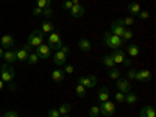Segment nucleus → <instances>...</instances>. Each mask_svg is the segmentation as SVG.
Segmentation results:
<instances>
[{
  "mask_svg": "<svg viewBox=\"0 0 156 117\" xmlns=\"http://www.w3.org/2000/svg\"><path fill=\"white\" fill-rule=\"evenodd\" d=\"M103 42H105L109 48H112V50L123 47V41H122V37L115 36V34H112V33H109V31H106L105 34H103Z\"/></svg>",
  "mask_w": 156,
  "mask_h": 117,
  "instance_id": "f257e3e1",
  "label": "nucleus"
},
{
  "mask_svg": "<svg viewBox=\"0 0 156 117\" xmlns=\"http://www.w3.org/2000/svg\"><path fill=\"white\" fill-rule=\"evenodd\" d=\"M44 39H45V34L41 31V30H33L31 33H30V36H28V39H27V45H30L31 48L34 47H37V45H41V44H44Z\"/></svg>",
  "mask_w": 156,
  "mask_h": 117,
  "instance_id": "f03ea898",
  "label": "nucleus"
},
{
  "mask_svg": "<svg viewBox=\"0 0 156 117\" xmlns=\"http://www.w3.org/2000/svg\"><path fill=\"white\" fill-rule=\"evenodd\" d=\"M109 56L112 58V61H114L115 64H125L126 67H131V59H128V56L125 55V51H123L122 48L112 50Z\"/></svg>",
  "mask_w": 156,
  "mask_h": 117,
  "instance_id": "7ed1b4c3",
  "label": "nucleus"
},
{
  "mask_svg": "<svg viewBox=\"0 0 156 117\" xmlns=\"http://www.w3.org/2000/svg\"><path fill=\"white\" fill-rule=\"evenodd\" d=\"M47 45L51 48V50H59L61 45H62V39H61V34L59 31H51L47 37Z\"/></svg>",
  "mask_w": 156,
  "mask_h": 117,
  "instance_id": "20e7f679",
  "label": "nucleus"
},
{
  "mask_svg": "<svg viewBox=\"0 0 156 117\" xmlns=\"http://www.w3.org/2000/svg\"><path fill=\"white\" fill-rule=\"evenodd\" d=\"M14 69H12L11 64H5V66H2V69H0V78H2L3 83H11L12 80H14Z\"/></svg>",
  "mask_w": 156,
  "mask_h": 117,
  "instance_id": "39448f33",
  "label": "nucleus"
},
{
  "mask_svg": "<svg viewBox=\"0 0 156 117\" xmlns=\"http://www.w3.org/2000/svg\"><path fill=\"white\" fill-rule=\"evenodd\" d=\"M98 108H100V114H103L105 117H112L114 112H115V105L111 100H106V101L100 103Z\"/></svg>",
  "mask_w": 156,
  "mask_h": 117,
  "instance_id": "423d86ee",
  "label": "nucleus"
},
{
  "mask_svg": "<svg viewBox=\"0 0 156 117\" xmlns=\"http://www.w3.org/2000/svg\"><path fill=\"white\" fill-rule=\"evenodd\" d=\"M125 30H126V27L122 23V19H115V20L111 23V33L115 34V36L122 37V34L125 33Z\"/></svg>",
  "mask_w": 156,
  "mask_h": 117,
  "instance_id": "0eeeda50",
  "label": "nucleus"
},
{
  "mask_svg": "<svg viewBox=\"0 0 156 117\" xmlns=\"http://www.w3.org/2000/svg\"><path fill=\"white\" fill-rule=\"evenodd\" d=\"M78 83L83 84L86 89H92L97 86V76L95 75H89V76H80L78 78Z\"/></svg>",
  "mask_w": 156,
  "mask_h": 117,
  "instance_id": "6e6552de",
  "label": "nucleus"
},
{
  "mask_svg": "<svg viewBox=\"0 0 156 117\" xmlns=\"http://www.w3.org/2000/svg\"><path fill=\"white\" fill-rule=\"evenodd\" d=\"M31 47L25 44L22 48H14V53H16V61H27L28 53H30Z\"/></svg>",
  "mask_w": 156,
  "mask_h": 117,
  "instance_id": "1a4fd4ad",
  "label": "nucleus"
},
{
  "mask_svg": "<svg viewBox=\"0 0 156 117\" xmlns=\"http://www.w3.org/2000/svg\"><path fill=\"white\" fill-rule=\"evenodd\" d=\"M117 83H115V86H117V89L120 90V92H123V94H128V92H131V84H129V80H126V78H119V80H115Z\"/></svg>",
  "mask_w": 156,
  "mask_h": 117,
  "instance_id": "9d476101",
  "label": "nucleus"
},
{
  "mask_svg": "<svg viewBox=\"0 0 156 117\" xmlns=\"http://www.w3.org/2000/svg\"><path fill=\"white\" fill-rule=\"evenodd\" d=\"M36 55L41 58V59H47L50 55H51V48L47 45V44H41V45H37L36 47Z\"/></svg>",
  "mask_w": 156,
  "mask_h": 117,
  "instance_id": "9b49d317",
  "label": "nucleus"
},
{
  "mask_svg": "<svg viewBox=\"0 0 156 117\" xmlns=\"http://www.w3.org/2000/svg\"><path fill=\"white\" fill-rule=\"evenodd\" d=\"M0 45H2V48H12L14 47V39H12L11 34H3L2 39H0Z\"/></svg>",
  "mask_w": 156,
  "mask_h": 117,
  "instance_id": "f8f14e48",
  "label": "nucleus"
},
{
  "mask_svg": "<svg viewBox=\"0 0 156 117\" xmlns=\"http://www.w3.org/2000/svg\"><path fill=\"white\" fill-rule=\"evenodd\" d=\"M67 61V55L62 53L61 50H56V53L53 55V62L56 64V66H64Z\"/></svg>",
  "mask_w": 156,
  "mask_h": 117,
  "instance_id": "ddd939ff",
  "label": "nucleus"
},
{
  "mask_svg": "<svg viewBox=\"0 0 156 117\" xmlns=\"http://www.w3.org/2000/svg\"><path fill=\"white\" fill-rule=\"evenodd\" d=\"M69 12H70L72 17L78 19V17H81V16L84 14V6H83L81 3H80V5H73V6L69 9Z\"/></svg>",
  "mask_w": 156,
  "mask_h": 117,
  "instance_id": "4468645a",
  "label": "nucleus"
},
{
  "mask_svg": "<svg viewBox=\"0 0 156 117\" xmlns=\"http://www.w3.org/2000/svg\"><path fill=\"white\" fill-rule=\"evenodd\" d=\"M126 53L129 58H136L140 55V47L137 44H129V45H126Z\"/></svg>",
  "mask_w": 156,
  "mask_h": 117,
  "instance_id": "2eb2a0df",
  "label": "nucleus"
},
{
  "mask_svg": "<svg viewBox=\"0 0 156 117\" xmlns=\"http://www.w3.org/2000/svg\"><path fill=\"white\" fill-rule=\"evenodd\" d=\"M126 11L129 12V16H137L139 14V12L142 11L140 9V5L137 3V2H131V3H128V6H126Z\"/></svg>",
  "mask_w": 156,
  "mask_h": 117,
  "instance_id": "dca6fc26",
  "label": "nucleus"
},
{
  "mask_svg": "<svg viewBox=\"0 0 156 117\" xmlns=\"http://www.w3.org/2000/svg\"><path fill=\"white\" fill-rule=\"evenodd\" d=\"M97 100H98L100 103L109 100V89H108V87H100L98 94H97Z\"/></svg>",
  "mask_w": 156,
  "mask_h": 117,
  "instance_id": "f3484780",
  "label": "nucleus"
},
{
  "mask_svg": "<svg viewBox=\"0 0 156 117\" xmlns=\"http://www.w3.org/2000/svg\"><path fill=\"white\" fill-rule=\"evenodd\" d=\"M39 30H41L44 34H50L51 31H55V25L51 23L50 20H44V22H42V25H41V28H39Z\"/></svg>",
  "mask_w": 156,
  "mask_h": 117,
  "instance_id": "a211bd4d",
  "label": "nucleus"
},
{
  "mask_svg": "<svg viewBox=\"0 0 156 117\" xmlns=\"http://www.w3.org/2000/svg\"><path fill=\"white\" fill-rule=\"evenodd\" d=\"M64 76H66V73H64V70H61V69H55L53 72H51V80H53L55 83L64 81Z\"/></svg>",
  "mask_w": 156,
  "mask_h": 117,
  "instance_id": "6ab92c4d",
  "label": "nucleus"
},
{
  "mask_svg": "<svg viewBox=\"0 0 156 117\" xmlns=\"http://www.w3.org/2000/svg\"><path fill=\"white\" fill-rule=\"evenodd\" d=\"M151 80V72L150 70H147V69H144V70H139V83H148Z\"/></svg>",
  "mask_w": 156,
  "mask_h": 117,
  "instance_id": "aec40b11",
  "label": "nucleus"
},
{
  "mask_svg": "<svg viewBox=\"0 0 156 117\" xmlns=\"http://www.w3.org/2000/svg\"><path fill=\"white\" fill-rule=\"evenodd\" d=\"M140 117H156V112H154V108L153 106H144L139 112Z\"/></svg>",
  "mask_w": 156,
  "mask_h": 117,
  "instance_id": "412c9836",
  "label": "nucleus"
},
{
  "mask_svg": "<svg viewBox=\"0 0 156 117\" xmlns=\"http://www.w3.org/2000/svg\"><path fill=\"white\" fill-rule=\"evenodd\" d=\"M3 59L6 61V64H12L16 61V53H14V48H9L3 53Z\"/></svg>",
  "mask_w": 156,
  "mask_h": 117,
  "instance_id": "4be33fe9",
  "label": "nucleus"
},
{
  "mask_svg": "<svg viewBox=\"0 0 156 117\" xmlns=\"http://www.w3.org/2000/svg\"><path fill=\"white\" fill-rule=\"evenodd\" d=\"M78 47H80V50H83V51H89L90 48H92V44H90L89 39L81 37L80 41H78Z\"/></svg>",
  "mask_w": 156,
  "mask_h": 117,
  "instance_id": "5701e85b",
  "label": "nucleus"
},
{
  "mask_svg": "<svg viewBox=\"0 0 156 117\" xmlns=\"http://www.w3.org/2000/svg\"><path fill=\"white\" fill-rule=\"evenodd\" d=\"M108 75H109L111 80H119V78L122 76V72H120L119 69H117V67H112V69H109Z\"/></svg>",
  "mask_w": 156,
  "mask_h": 117,
  "instance_id": "b1692460",
  "label": "nucleus"
},
{
  "mask_svg": "<svg viewBox=\"0 0 156 117\" xmlns=\"http://www.w3.org/2000/svg\"><path fill=\"white\" fill-rule=\"evenodd\" d=\"M75 94L80 97V98H84V97H86V87H84L83 84L78 83V84L75 86Z\"/></svg>",
  "mask_w": 156,
  "mask_h": 117,
  "instance_id": "393cba45",
  "label": "nucleus"
},
{
  "mask_svg": "<svg viewBox=\"0 0 156 117\" xmlns=\"http://www.w3.org/2000/svg\"><path fill=\"white\" fill-rule=\"evenodd\" d=\"M123 101H126L128 105H133V103L137 101V95L134 92H128V94H125V100Z\"/></svg>",
  "mask_w": 156,
  "mask_h": 117,
  "instance_id": "a878e982",
  "label": "nucleus"
},
{
  "mask_svg": "<svg viewBox=\"0 0 156 117\" xmlns=\"http://www.w3.org/2000/svg\"><path fill=\"white\" fill-rule=\"evenodd\" d=\"M70 109H72V106L69 105V103H64V105H61V106H59V109H58V111H59V114H61V115H66V114H69V112H70Z\"/></svg>",
  "mask_w": 156,
  "mask_h": 117,
  "instance_id": "bb28decb",
  "label": "nucleus"
},
{
  "mask_svg": "<svg viewBox=\"0 0 156 117\" xmlns=\"http://www.w3.org/2000/svg\"><path fill=\"white\" fill-rule=\"evenodd\" d=\"M101 61H103V64H105V66H106L108 69H112V67H115V62L112 61V58H111L109 55H108V56H105V58H103Z\"/></svg>",
  "mask_w": 156,
  "mask_h": 117,
  "instance_id": "cd10ccee",
  "label": "nucleus"
},
{
  "mask_svg": "<svg viewBox=\"0 0 156 117\" xmlns=\"http://www.w3.org/2000/svg\"><path fill=\"white\" fill-rule=\"evenodd\" d=\"M37 61H39V56L36 55V51H30L28 58H27V62H28V64H36Z\"/></svg>",
  "mask_w": 156,
  "mask_h": 117,
  "instance_id": "c85d7f7f",
  "label": "nucleus"
},
{
  "mask_svg": "<svg viewBox=\"0 0 156 117\" xmlns=\"http://www.w3.org/2000/svg\"><path fill=\"white\" fill-rule=\"evenodd\" d=\"M51 5V0H36V6H39V8H48Z\"/></svg>",
  "mask_w": 156,
  "mask_h": 117,
  "instance_id": "c756f323",
  "label": "nucleus"
},
{
  "mask_svg": "<svg viewBox=\"0 0 156 117\" xmlns=\"http://www.w3.org/2000/svg\"><path fill=\"white\" fill-rule=\"evenodd\" d=\"M100 115V108L98 106H90L89 108V117H98Z\"/></svg>",
  "mask_w": 156,
  "mask_h": 117,
  "instance_id": "7c9ffc66",
  "label": "nucleus"
},
{
  "mask_svg": "<svg viewBox=\"0 0 156 117\" xmlns=\"http://www.w3.org/2000/svg\"><path fill=\"white\" fill-rule=\"evenodd\" d=\"M133 36H134L133 30H129V28H126V30H125V33L122 34V41H129V39H131Z\"/></svg>",
  "mask_w": 156,
  "mask_h": 117,
  "instance_id": "2f4dec72",
  "label": "nucleus"
},
{
  "mask_svg": "<svg viewBox=\"0 0 156 117\" xmlns=\"http://www.w3.org/2000/svg\"><path fill=\"white\" fill-rule=\"evenodd\" d=\"M122 23L125 25V27H131V25L134 23V17L133 16H128V17L122 19Z\"/></svg>",
  "mask_w": 156,
  "mask_h": 117,
  "instance_id": "473e14b6",
  "label": "nucleus"
},
{
  "mask_svg": "<svg viewBox=\"0 0 156 117\" xmlns=\"http://www.w3.org/2000/svg\"><path fill=\"white\" fill-rule=\"evenodd\" d=\"M114 100H115V101H119V103H122V101L125 100V94L120 92V90H117V92L114 94Z\"/></svg>",
  "mask_w": 156,
  "mask_h": 117,
  "instance_id": "72a5a7b5",
  "label": "nucleus"
},
{
  "mask_svg": "<svg viewBox=\"0 0 156 117\" xmlns=\"http://www.w3.org/2000/svg\"><path fill=\"white\" fill-rule=\"evenodd\" d=\"M2 117H19V114H17V111H14V109H9V111H6Z\"/></svg>",
  "mask_w": 156,
  "mask_h": 117,
  "instance_id": "f704fd0d",
  "label": "nucleus"
},
{
  "mask_svg": "<svg viewBox=\"0 0 156 117\" xmlns=\"http://www.w3.org/2000/svg\"><path fill=\"white\" fill-rule=\"evenodd\" d=\"M137 16H139V19H140V20H147V19L150 17V12H148V11H140Z\"/></svg>",
  "mask_w": 156,
  "mask_h": 117,
  "instance_id": "c9c22d12",
  "label": "nucleus"
},
{
  "mask_svg": "<svg viewBox=\"0 0 156 117\" xmlns=\"http://www.w3.org/2000/svg\"><path fill=\"white\" fill-rule=\"evenodd\" d=\"M42 14H44L45 17H51V16H53V11H51V8L48 6V8H44V9H42Z\"/></svg>",
  "mask_w": 156,
  "mask_h": 117,
  "instance_id": "e433bc0d",
  "label": "nucleus"
},
{
  "mask_svg": "<svg viewBox=\"0 0 156 117\" xmlns=\"http://www.w3.org/2000/svg\"><path fill=\"white\" fill-rule=\"evenodd\" d=\"M73 5H72V2H70V0H64V2H62V9H70Z\"/></svg>",
  "mask_w": 156,
  "mask_h": 117,
  "instance_id": "4c0bfd02",
  "label": "nucleus"
},
{
  "mask_svg": "<svg viewBox=\"0 0 156 117\" xmlns=\"http://www.w3.org/2000/svg\"><path fill=\"white\" fill-rule=\"evenodd\" d=\"M73 66H72V64H67V66L66 67H64V73H69V75H72L73 73Z\"/></svg>",
  "mask_w": 156,
  "mask_h": 117,
  "instance_id": "58836bf2",
  "label": "nucleus"
},
{
  "mask_svg": "<svg viewBox=\"0 0 156 117\" xmlns=\"http://www.w3.org/2000/svg\"><path fill=\"white\" fill-rule=\"evenodd\" d=\"M134 75H136V69H129V70L126 72L128 80H134Z\"/></svg>",
  "mask_w": 156,
  "mask_h": 117,
  "instance_id": "ea45409f",
  "label": "nucleus"
},
{
  "mask_svg": "<svg viewBox=\"0 0 156 117\" xmlns=\"http://www.w3.org/2000/svg\"><path fill=\"white\" fill-rule=\"evenodd\" d=\"M59 111L58 109H48V117H59Z\"/></svg>",
  "mask_w": 156,
  "mask_h": 117,
  "instance_id": "a19ab883",
  "label": "nucleus"
},
{
  "mask_svg": "<svg viewBox=\"0 0 156 117\" xmlns=\"http://www.w3.org/2000/svg\"><path fill=\"white\" fill-rule=\"evenodd\" d=\"M41 14H42V8L34 6V8H33V16H41Z\"/></svg>",
  "mask_w": 156,
  "mask_h": 117,
  "instance_id": "79ce46f5",
  "label": "nucleus"
},
{
  "mask_svg": "<svg viewBox=\"0 0 156 117\" xmlns=\"http://www.w3.org/2000/svg\"><path fill=\"white\" fill-rule=\"evenodd\" d=\"M59 50H61V51H62V53H66V55H67V56H69V53H70V48H69V47H67V45H64V44H62V45H61V48H59Z\"/></svg>",
  "mask_w": 156,
  "mask_h": 117,
  "instance_id": "37998d69",
  "label": "nucleus"
},
{
  "mask_svg": "<svg viewBox=\"0 0 156 117\" xmlns=\"http://www.w3.org/2000/svg\"><path fill=\"white\" fill-rule=\"evenodd\" d=\"M3 53H5V50H3L2 47H0V59H2V58H3Z\"/></svg>",
  "mask_w": 156,
  "mask_h": 117,
  "instance_id": "c03bdc74",
  "label": "nucleus"
},
{
  "mask_svg": "<svg viewBox=\"0 0 156 117\" xmlns=\"http://www.w3.org/2000/svg\"><path fill=\"white\" fill-rule=\"evenodd\" d=\"M72 5H80V0H70Z\"/></svg>",
  "mask_w": 156,
  "mask_h": 117,
  "instance_id": "a18cd8bd",
  "label": "nucleus"
},
{
  "mask_svg": "<svg viewBox=\"0 0 156 117\" xmlns=\"http://www.w3.org/2000/svg\"><path fill=\"white\" fill-rule=\"evenodd\" d=\"M3 87H5V83H3V81H2V78H0V90H2V89H3Z\"/></svg>",
  "mask_w": 156,
  "mask_h": 117,
  "instance_id": "49530a36",
  "label": "nucleus"
},
{
  "mask_svg": "<svg viewBox=\"0 0 156 117\" xmlns=\"http://www.w3.org/2000/svg\"><path fill=\"white\" fill-rule=\"evenodd\" d=\"M59 117H70V115H69V114H66V115H59Z\"/></svg>",
  "mask_w": 156,
  "mask_h": 117,
  "instance_id": "de8ad7c7",
  "label": "nucleus"
},
{
  "mask_svg": "<svg viewBox=\"0 0 156 117\" xmlns=\"http://www.w3.org/2000/svg\"><path fill=\"white\" fill-rule=\"evenodd\" d=\"M0 69H2V66H0Z\"/></svg>",
  "mask_w": 156,
  "mask_h": 117,
  "instance_id": "09e8293b",
  "label": "nucleus"
}]
</instances>
